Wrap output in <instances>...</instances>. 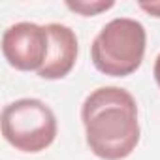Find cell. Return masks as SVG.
Returning a JSON list of instances; mask_svg holds the SVG:
<instances>
[{
	"instance_id": "1",
	"label": "cell",
	"mask_w": 160,
	"mask_h": 160,
	"mask_svg": "<svg viewBox=\"0 0 160 160\" xmlns=\"http://www.w3.org/2000/svg\"><path fill=\"white\" fill-rule=\"evenodd\" d=\"M85 139L94 156L102 160H122L139 143L138 104L121 87H100L81 106Z\"/></svg>"
},
{
	"instance_id": "2",
	"label": "cell",
	"mask_w": 160,
	"mask_h": 160,
	"mask_svg": "<svg viewBox=\"0 0 160 160\" xmlns=\"http://www.w3.org/2000/svg\"><path fill=\"white\" fill-rule=\"evenodd\" d=\"M145 47V27L136 19L117 17L111 19L94 38L91 58L98 72L111 77H126L141 66Z\"/></svg>"
},
{
	"instance_id": "3",
	"label": "cell",
	"mask_w": 160,
	"mask_h": 160,
	"mask_svg": "<svg viewBox=\"0 0 160 160\" xmlns=\"http://www.w3.org/2000/svg\"><path fill=\"white\" fill-rule=\"evenodd\" d=\"M2 136L21 152H42L57 138V117L38 98H21L2 111Z\"/></svg>"
},
{
	"instance_id": "4",
	"label": "cell",
	"mask_w": 160,
	"mask_h": 160,
	"mask_svg": "<svg viewBox=\"0 0 160 160\" xmlns=\"http://www.w3.org/2000/svg\"><path fill=\"white\" fill-rule=\"evenodd\" d=\"M49 53V34L45 27L21 21L2 34V55L8 64L21 72H40Z\"/></svg>"
},
{
	"instance_id": "5",
	"label": "cell",
	"mask_w": 160,
	"mask_h": 160,
	"mask_svg": "<svg viewBox=\"0 0 160 160\" xmlns=\"http://www.w3.org/2000/svg\"><path fill=\"white\" fill-rule=\"evenodd\" d=\"M45 28L49 34V53L38 75L43 79H62L75 66L79 51L77 36L70 27L60 23H49Z\"/></svg>"
},
{
	"instance_id": "6",
	"label": "cell",
	"mask_w": 160,
	"mask_h": 160,
	"mask_svg": "<svg viewBox=\"0 0 160 160\" xmlns=\"http://www.w3.org/2000/svg\"><path fill=\"white\" fill-rule=\"evenodd\" d=\"M115 6V2H111V0H108V2H104V0H92V2H89V0H79V2H66V8L83 15V17H92V15H98L102 12H108Z\"/></svg>"
},
{
	"instance_id": "7",
	"label": "cell",
	"mask_w": 160,
	"mask_h": 160,
	"mask_svg": "<svg viewBox=\"0 0 160 160\" xmlns=\"http://www.w3.org/2000/svg\"><path fill=\"white\" fill-rule=\"evenodd\" d=\"M139 8L152 17L160 19V2H139Z\"/></svg>"
},
{
	"instance_id": "8",
	"label": "cell",
	"mask_w": 160,
	"mask_h": 160,
	"mask_svg": "<svg viewBox=\"0 0 160 160\" xmlns=\"http://www.w3.org/2000/svg\"><path fill=\"white\" fill-rule=\"evenodd\" d=\"M152 73H154V79H156V85L160 87V55H158L156 60H154V70H152Z\"/></svg>"
}]
</instances>
